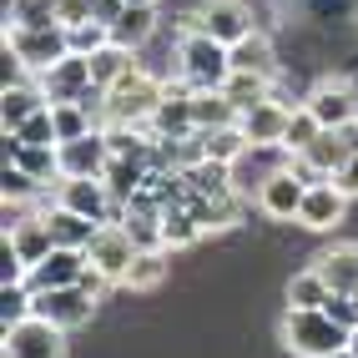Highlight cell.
Returning a JSON list of instances; mask_svg holds the SVG:
<instances>
[{"mask_svg":"<svg viewBox=\"0 0 358 358\" xmlns=\"http://www.w3.org/2000/svg\"><path fill=\"white\" fill-rule=\"evenodd\" d=\"M278 333H282V348L293 358H333L338 348H348V328L333 323L323 308H288Z\"/></svg>","mask_w":358,"mask_h":358,"instance_id":"6da1fadb","label":"cell"},{"mask_svg":"<svg viewBox=\"0 0 358 358\" xmlns=\"http://www.w3.org/2000/svg\"><path fill=\"white\" fill-rule=\"evenodd\" d=\"M177 76L192 91H222L232 76V51L202 31H182L177 41Z\"/></svg>","mask_w":358,"mask_h":358,"instance_id":"7a4b0ae2","label":"cell"},{"mask_svg":"<svg viewBox=\"0 0 358 358\" xmlns=\"http://www.w3.org/2000/svg\"><path fill=\"white\" fill-rule=\"evenodd\" d=\"M162 96H166V86H162L157 76H147V71L136 66V71H127V76H122V81H116V86L106 91V122L147 127Z\"/></svg>","mask_w":358,"mask_h":358,"instance_id":"3957f363","label":"cell"},{"mask_svg":"<svg viewBox=\"0 0 358 358\" xmlns=\"http://www.w3.org/2000/svg\"><path fill=\"white\" fill-rule=\"evenodd\" d=\"M6 45L20 56L26 71H51L61 56H71V31L61 20H45V26H6Z\"/></svg>","mask_w":358,"mask_h":358,"instance_id":"277c9868","label":"cell"},{"mask_svg":"<svg viewBox=\"0 0 358 358\" xmlns=\"http://www.w3.org/2000/svg\"><path fill=\"white\" fill-rule=\"evenodd\" d=\"M136 252H141V243L131 237L127 222H101L96 237H91V248H86V262H91L96 273H106L111 282H122L127 268L136 262Z\"/></svg>","mask_w":358,"mask_h":358,"instance_id":"5b68a950","label":"cell"},{"mask_svg":"<svg viewBox=\"0 0 358 358\" xmlns=\"http://www.w3.org/2000/svg\"><path fill=\"white\" fill-rule=\"evenodd\" d=\"M303 197H308V182L293 172V166H273V172L257 182V212L273 217V222H298Z\"/></svg>","mask_w":358,"mask_h":358,"instance_id":"8992f818","label":"cell"},{"mask_svg":"<svg viewBox=\"0 0 358 358\" xmlns=\"http://www.w3.org/2000/svg\"><path fill=\"white\" fill-rule=\"evenodd\" d=\"M6 358H66V333L41 313H26L6 328Z\"/></svg>","mask_w":358,"mask_h":358,"instance_id":"52a82bcc","label":"cell"},{"mask_svg":"<svg viewBox=\"0 0 358 358\" xmlns=\"http://www.w3.org/2000/svg\"><path fill=\"white\" fill-rule=\"evenodd\" d=\"M187 31H202V36L222 41V45H237V41H248L257 26H252V10L243 6V0H207V6L187 20Z\"/></svg>","mask_w":358,"mask_h":358,"instance_id":"ba28073f","label":"cell"},{"mask_svg":"<svg viewBox=\"0 0 358 358\" xmlns=\"http://www.w3.org/2000/svg\"><path fill=\"white\" fill-rule=\"evenodd\" d=\"M56 202L61 207H71V212H81L86 222H111V212L122 207L111 197V187H106V177H66L61 187H56Z\"/></svg>","mask_w":358,"mask_h":358,"instance_id":"9c48e42d","label":"cell"},{"mask_svg":"<svg viewBox=\"0 0 358 358\" xmlns=\"http://www.w3.org/2000/svg\"><path fill=\"white\" fill-rule=\"evenodd\" d=\"M31 313H41L45 323H56L61 333L86 328L91 313H96V298L81 288H51V293H31Z\"/></svg>","mask_w":358,"mask_h":358,"instance_id":"30bf717a","label":"cell"},{"mask_svg":"<svg viewBox=\"0 0 358 358\" xmlns=\"http://www.w3.org/2000/svg\"><path fill=\"white\" fill-rule=\"evenodd\" d=\"M36 81H41V91H45V101H51V106H61V101H81L86 91L96 86V81H91V56H76V51L61 56L51 71H41Z\"/></svg>","mask_w":358,"mask_h":358,"instance_id":"8fae6325","label":"cell"},{"mask_svg":"<svg viewBox=\"0 0 358 358\" xmlns=\"http://www.w3.org/2000/svg\"><path fill=\"white\" fill-rule=\"evenodd\" d=\"M56 152H61V177H106V166L116 157L101 127L86 131V136H76V141H61Z\"/></svg>","mask_w":358,"mask_h":358,"instance_id":"7c38bea8","label":"cell"},{"mask_svg":"<svg viewBox=\"0 0 358 358\" xmlns=\"http://www.w3.org/2000/svg\"><path fill=\"white\" fill-rule=\"evenodd\" d=\"M288 116H293V106H288V101L268 96V101H257L252 111H243V116H237V127H243V136L252 141V147L282 152V136H288Z\"/></svg>","mask_w":358,"mask_h":358,"instance_id":"4fadbf2b","label":"cell"},{"mask_svg":"<svg viewBox=\"0 0 358 358\" xmlns=\"http://www.w3.org/2000/svg\"><path fill=\"white\" fill-rule=\"evenodd\" d=\"M152 136H166V141H182V136H192L197 131V116H192V86H166V96L157 101L152 111V122H147Z\"/></svg>","mask_w":358,"mask_h":358,"instance_id":"5bb4252c","label":"cell"},{"mask_svg":"<svg viewBox=\"0 0 358 358\" xmlns=\"http://www.w3.org/2000/svg\"><path fill=\"white\" fill-rule=\"evenodd\" d=\"M303 106L313 111L328 131H338V127L358 122V96H353V86H348V81H318L313 91H308V101H303Z\"/></svg>","mask_w":358,"mask_h":358,"instance_id":"9a60e30c","label":"cell"},{"mask_svg":"<svg viewBox=\"0 0 358 358\" xmlns=\"http://www.w3.org/2000/svg\"><path fill=\"white\" fill-rule=\"evenodd\" d=\"M81 273H86V252H76V248H51V257H41L36 268H31L26 288H31V293L76 288V282H81Z\"/></svg>","mask_w":358,"mask_h":358,"instance_id":"2e32d148","label":"cell"},{"mask_svg":"<svg viewBox=\"0 0 358 358\" xmlns=\"http://www.w3.org/2000/svg\"><path fill=\"white\" fill-rule=\"evenodd\" d=\"M343 212H348V197L338 192V182H313L308 187V197H303V212H298V227L308 232H333L343 222Z\"/></svg>","mask_w":358,"mask_h":358,"instance_id":"e0dca14e","label":"cell"},{"mask_svg":"<svg viewBox=\"0 0 358 358\" xmlns=\"http://www.w3.org/2000/svg\"><path fill=\"white\" fill-rule=\"evenodd\" d=\"M51 101H45L41 81H15V86H0V127L6 131H20L31 122L36 111H45Z\"/></svg>","mask_w":358,"mask_h":358,"instance_id":"ac0fdd59","label":"cell"},{"mask_svg":"<svg viewBox=\"0 0 358 358\" xmlns=\"http://www.w3.org/2000/svg\"><path fill=\"white\" fill-rule=\"evenodd\" d=\"M6 162L20 166V172H31L41 187H61V182H66V177H61V152H56V147H26V141L6 136Z\"/></svg>","mask_w":358,"mask_h":358,"instance_id":"d6986e66","label":"cell"},{"mask_svg":"<svg viewBox=\"0 0 358 358\" xmlns=\"http://www.w3.org/2000/svg\"><path fill=\"white\" fill-rule=\"evenodd\" d=\"M6 237H10V248L20 252V262H26V268H36V262H41V257H51V248H56L45 212H26V217H20L15 227H6Z\"/></svg>","mask_w":358,"mask_h":358,"instance_id":"ffe728a7","label":"cell"},{"mask_svg":"<svg viewBox=\"0 0 358 358\" xmlns=\"http://www.w3.org/2000/svg\"><path fill=\"white\" fill-rule=\"evenodd\" d=\"M313 268L323 273V282L333 293H353L358 288V243H333L328 252H318Z\"/></svg>","mask_w":358,"mask_h":358,"instance_id":"44dd1931","label":"cell"},{"mask_svg":"<svg viewBox=\"0 0 358 358\" xmlns=\"http://www.w3.org/2000/svg\"><path fill=\"white\" fill-rule=\"evenodd\" d=\"M166 268H172V252H166V248H141L136 262L127 268V278H122V288L152 293V288H162V282H166Z\"/></svg>","mask_w":358,"mask_h":358,"instance_id":"7402d4cb","label":"cell"},{"mask_svg":"<svg viewBox=\"0 0 358 358\" xmlns=\"http://www.w3.org/2000/svg\"><path fill=\"white\" fill-rule=\"evenodd\" d=\"M45 222H51L56 248H76V252H86V248H91V237H96V222H86L81 212H71V207H61V202H51Z\"/></svg>","mask_w":358,"mask_h":358,"instance_id":"603a6c76","label":"cell"},{"mask_svg":"<svg viewBox=\"0 0 358 358\" xmlns=\"http://www.w3.org/2000/svg\"><path fill=\"white\" fill-rule=\"evenodd\" d=\"M152 36H157V6H127L122 20L111 26V41L127 45V51H141Z\"/></svg>","mask_w":358,"mask_h":358,"instance_id":"cb8c5ba5","label":"cell"},{"mask_svg":"<svg viewBox=\"0 0 358 358\" xmlns=\"http://www.w3.org/2000/svg\"><path fill=\"white\" fill-rule=\"evenodd\" d=\"M227 51H232V71H257V76H278V56H273V41L262 36V31H252L248 41L227 45Z\"/></svg>","mask_w":358,"mask_h":358,"instance_id":"d4e9b609","label":"cell"},{"mask_svg":"<svg viewBox=\"0 0 358 358\" xmlns=\"http://www.w3.org/2000/svg\"><path fill=\"white\" fill-rule=\"evenodd\" d=\"M192 116H197V131H217V127H237V111L227 101V91H192Z\"/></svg>","mask_w":358,"mask_h":358,"instance_id":"484cf974","label":"cell"},{"mask_svg":"<svg viewBox=\"0 0 358 358\" xmlns=\"http://www.w3.org/2000/svg\"><path fill=\"white\" fill-rule=\"evenodd\" d=\"M131 56H136V51H127V45H116V41H111V45H101V51L91 56V81H96L101 91H111L116 81L127 76V71H136V61H131Z\"/></svg>","mask_w":358,"mask_h":358,"instance_id":"4316f807","label":"cell"},{"mask_svg":"<svg viewBox=\"0 0 358 358\" xmlns=\"http://www.w3.org/2000/svg\"><path fill=\"white\" fill-rule=\"evenodd\" d=\"M222 91H227V101H232L237 111H252L257 101L273 96V76H257V71H232Z\"/></svg>","mask_w":358,"mask_h":358,"instance_id":"83f0119b","label":"cell"},{"mask_svg":"<svg viewBox=\"0 0 358 358\" xmlns=\"http://www.w3.org/2000/svg\"><path fill=\"white\" fill-rule=\"evenodd\" d=\"M202 147L212 162H222V166H237L248 152H252V141L243 136V127H217V131H202Z\"/></svg>","mask_w":358,"mask_h":358,"instance_id":"f1b7e54d","label":"cell"},{"mask_svg":"<svg viewBox=\"0 0 358 358\" xmlns=\"http://www.w3.org/2000/svg\"><path fill=\"white\" fill-rule=\"evenodd\" d=\"M298 157H308L323 177H338V172H343V162H348L353 152H348V141H343L338 131H318V141H313L308 152H298Z\"/></svg>","mask_w":358,"mask_h":358,"instance_id":"f546056e","label":"cell"},{"mask_svg":"<svg viewBox=\"0 0 358 358\" xmlns=\"http://www.w3.org/2000/svg\"><path fill=\"white\" fill-rule=\"evenodd\" d=\"M197 237H202V222H197L187 207H166V212H162V248H166V252L192 248Z\"/></svg>","mask_w":358,"mask_h":358,"instance_id":"4dcf8cb0","label":"cell"},{"mask_svg":"<svg viewBox=\"0 0 358 358\" xmlns=\"http://www.w3.org/2000/svg\"><path fill=\"white\" fill-rule=\"evenodd\" d=\"M187 187H192L197 197H227L232 192V166H222V162H197L192 172H187Z\"/></svg>","mask_w":358,"mask_h":358,"instance_id":"1f68e13d","label":"cell"},{"mask_svg":"<svg viewBox=\"0 0 358 358\" xmlns=\"http://www.w3.org/2000/svg\"><path fill=\"white\" fill-rule=\"evenodd\" d=\"M318 131H328L323 122L308 106H293V116H288V136H282V157H298V152H308L318 141Z\"/></svg>","mask_w":358,"mask_h":358,"instance_id":"d6a6232c","label":"cell"},{"mask_svg":"<svg viewBox=\"0 0 358 358\" xmlns=\"http://www.w3.org/2000/svg\"><path fill=\"white\" fill-rule=\"evenodd\" d=\"M328 298H333V288L323 282V273H318V268L293 273V282H288V308H323Z\"/></svg>","mask_w":358,"mask_h":358,"instance_id":"836d02e7","label":"cell"},{"mask_svg":"<svg viewBox=\"0 0 358 358\" xmlns=\"http://www.w3.org/2000/svg\"><path fill=\"white\" fill-rule=\"evenodd\" d=\"M51 116H56V147L86 136V131H96V122H91V111L81 101H61V106H51Z\"/></svg>","mask_w":358,"mask_h":358,"instance_id":"e575fe53","label":"cell"},{"mask_svg":"<svg viewBox=\"0 0 358 358\" xmlns=\"http://www.w3.org/2000/svg\"><path fill=\"white\" fill-rule=\"evenodd\" d=\"M6 136H15V141H26V147H56V116H51V106L45 111H36L20 131H6Z\"/></svg>","mask_w":358,"mask_h":358,"instance_id":"d590c367","label":"cell"},{"mask_svg":"<svg viewBox=\"0 0 358 358\" xmlns=\"http://www.w3.org/2000/svg\"><path fill=\"white\" fill-rule=\"evenodd\" d=\"M36 192H41V182L31 172H20V166L6 162V172H0V197H6V202H31Z\"/></svg>","mask_w":358,"mask_h":358,"instance_id":"8d00e7d4","label":"cell"},{"mask_svg":"<svg viewBox=\"0 0 358 358\" xmlns=\"http://www.w3.org/2000/svg\"><path fill=\"white\" fill-rule=\"evenodd\" d=\"M101 45H111V26H101V20L71 26V51H76V56H96Z\"/></svg>","mask_w":358,"mask_h":358,"instance_id":"74e56055","label":"cell"},{"mask_svg":"<svg viewBox=\"0 0 358 358\" xmlns=\"http://www.w3.org/2000/svg\"><path fill=\"white\" fill-rule=\"evenodd\" d=\"M61 0H20V6L6 15V26H45V20H56Z\"/></svg>","mask_w":358,"mask_h":358,"instance_id":"f35d334b","label":"cell"},{"mask_svg":"<svg viewBox=\"0 0 358 358\" xmlns=\"http://www.w3.org/2000/svg\"><path fill=\"white\" fill-rule=\"evenodd\" d=\"M26 313H31V288H26V282H15V288H0V318H6V328L20 323Z\"/></svg>","mask_w":358,"mask_h":358,"instance_id":"ab89813d","label":"cell"},{"mask_svg":"<svg viewBox=\"0 0 358 358\" xmlns=\"http://www.w3.org/2000/svg\"><path fill=\"white\" fill-rule=\"evenodd\" d=\"M323 313H328L333 323H343L348 333L358 328V303H353V293H333V298L323 303Z\"/></svg>","mask_w":358,"mask_h":358,"instance_id":"60d3db41","label":"cell"},{"mask_svg":"<svg viewBox=\"0 0 358 358\" xmlns=\"http://www.w3.org/2000/svg\"><path fill=\"white\" fill-rule=\"evenodd\" d=\"M56 20H61L66 31H71V26H86V20H91V0H61Z\"/></svg>","mask_w":358,"mask_h":358,"instance_id":"b9f144b4","label":"cell"},{"mask_svg":"<svg viewBox=\"0 0 358 358\" xmlns=\"http://www.w3.org/2000/svg\"><path fill=\"white\" fill-rule=\"evenodd\" d=\"M127 10V0H91V20H101V26H116Z\"/></svg>","mask_w":358,"mask_h":358,"instance_id":"7bdbcfd3","label":"cell"},{"mask_svg":"<svg viewBox=\"0 0 358 358\" xmlns=\"http://www.w3.org/2000/svg\"><path fill=\"white\" fill-rule=\"evenodd\" d=\"M333 182H338V192H343V197H358V152L343 162V172L333 177Z\"/></svg>","mask_w":358,"mask_h":358,"instance_id":"ee69618b","label":"cell"},{"mask_svg":"<svg viewBox=\"0 0 358 358\" xmlns=\"http://www.w3.org/2000/svg\"><path fill=\"white\" fill-rule=\"evenodd\" d=\"M348 348H353V353H358V328H353V333H348Z\"/></svg>","mask_w":358,"mask_h":358,"instance_id":"f6af8a7d","label":"cell"},{"mask_svg":"<svg viewBox=\"0 0 358 358\" xmlns=\"http://www.w3.org/2000/svg\"><path fill=\"white\" fill-rule=\"evenodd\" d=\"M333 358H358V353H353V348H338V353H333Z\"/></svg>","mask_w":358,"mask_h":358,"instance_id":"bcb514c9","label":"cell"},{"mask_svg":"<svg viewBox=\"0 0 358 358\" xmlns=\"http://www.w3.org/2000/svg\"><path fill=\"white\" fill-rule=\"evenodd\" d=\"M127 6H157V0H127Z\"/></svg>","mask_w":358,"mask_h":358,"instance_id":"7dc6e473","label":"cell"},{"mask_svg":"<svg viewBox=\"0 0 358 358\" xmlns=\"http://www.w3.org/2000/svg\"><path fill=\"white\" fill-rule=\"evenodd\" d=\"M15 6H20V0H6V15H10V10H15Z\"/></svg>","mask_w":358,"mask_h":358,"instance_id":"c3c4849f","label":"cell"},{"mask_svg":"<svg viewBox=\"0 0 358 358\" xmlns=\"http://www.w3.org/2000/svg\"><path fill=\"white\" fill-rule=\"evenodd\" d=\"M353 303H358V288H353Z\"/></svg>","mask_w":358,"mask_h":358,"instance_id":"681fc988","label":"cell"}]
</instances>
